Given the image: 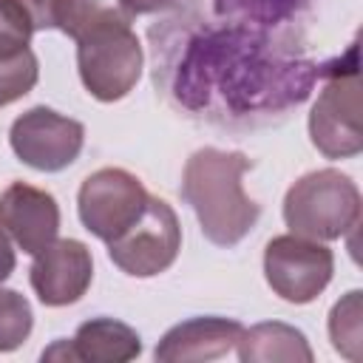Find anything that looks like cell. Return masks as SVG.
<instances>
[{
    "instance_id": "obj_12",
    "label": "cell",
    "mask_w": 363,
    "mask_h": 363,
    "mask_svg": "<svg viewBox=\"0 0 363 363\" xmlns=\"http://www.w3.org/2000/svg\"><path fill=\"white\" fill-rule=\"evenodd\" d=\"M244 326L233 318L201 315L170 326L156 343V360L162 363H201L224 357L241 337Z\"/></svg>"
},
{
    "instance_id": "obj_8",
    "label": "cell",
    "mask_w": 363,
    "mask_h": 363,
    "mask_svg": "<svg viewBox=\"0 0 363 363\" xmlns=\"http://www.w3.org/2000/svg\"><path fill=\"white\" fill-rule=\"evenodd\" d=\"M147 190L145 184L122 170V167H99L94 170L77 196V210L82 227L99 241H113L122 235L145 210Z\"/></svg>"
},
{
    "instance_id": "obj_4",
    "label": "cell",
    "mask_w": 363,
    "mask_h": 363,
    "mask_svg": "<svg viewBox=\"0 0 363 363\" xmlns=\"http://www.w3.org/2000/svg\"><path fill=\"white\" fill-rule=\"evenodd\" d=\"M142 43L130 20H108L77 40V68L85 91L99 102L128 96L142 77Z\"/></svg>"
},
{
    "instance_id": "obj_6",
    "label": "cell",
    "mask_w": 363,
    "mask_h": 363,
    "mask_svg": "<svg viewBox=\"0 0 363 363\" xmlns=\"http://www.w3.org/2000/svg\"><path fill=\"white\" fill-rule=\"evenodd\" d=\"M182 250V224L176 210L156 196H147L139 218L113 241H108L111 261L130 278H153L173 267Z\"/></svg>"
},
{
    "instance_id": "obj_9",
    "label": "cell",
    "mask_w": 363,
    "mask_h": 363,
    "mask_svg": "<svg viewBox=\"0 0 363 363\" xmlns=\"http://www.w3.org/2000/svg\"><path fill=\"white\" fill-rule=\"evenodd\" d=\"M9 142L23 164L40 173H60L82 153L85 128L82 122L62 116L54 108L37 105L11 122Z\"/></svg>"
},
{
    "instance_id": "obj_3",
    "label": "cell",
    "mask_w": 363,
    "mask_h": 363,
    "mask_svg": "<svg viewBox=\"0 0 363 363\" xmlns=\"http://www.w3.org/2000/svg\"><path fill=\"white\" fill-rule=\"evenodd\" d=\"M284 221L289 233L312 241L343 238L360 221V190L340 170H312L286 190Z\"/></svg>"
},
{
    "instance_id": "obj_1",
    "label": "cell",
    "mask_w": 363,
    "mask_h": 363,
    "mask_svg": "<svg viewBox=\"0 0 363 363\" xmlns=\"http://www.w3.org/2000/svg\"><path fill=\"white\" fill-rule=\"evenodd\" d=\"M323 65L281 51L258 23L233 20L187 40L170 94L190 111L227 122L286 111L309 96Z\"/></svg>"
},
{
    "instance_id": "obj_16",
    "label": "cell",
    "mask_w": 363,
    "mask_h": 363,
    "mask_svg": "<svg viewBox=\"0 0 363 363\" xmlns=\"http://www.w3.org/2000/svg\"><path fill=\"white\" fill-rule=\"evenodd\" d=\"M360 289L346 292L329 312V337L335 352L346 360H360L363 349V309H360Z\"/></svg>"
},
{
    "instance_id": "obj_17",
    "label": "cell",
    "mask_w": 363,
    "mask_h": 363,
    "mask_svg": "<svg viewBox=\"0 0 363 363\" xmlns=\"http://www.w3.org/2000/svg\"><path fill=\"white\" fill-rule=\"evenodd\" d=\"M34 329V312L26 295L0 286V352H14L28 340Z\"/></svg>"
},
{
    "instance_id": "obj_11",
    "label": "cell",
    "mask_w": 363,
    "mask_h": 363,
    "mask_svg": "<svg viewBox=\"0 0 363 363\" xmlns=\"http://www.w3.org/2000/svg\"><path fill=\"white\" fill-rule=\"evenodd\" d=\"M0 227L28 255L45 250L60 233V207L48 190L14 182L0 193Z\"/></svg>"
},
{
    "instance_id": "obj_10",
    "label": "cell",
    "mask_w": 363,
    "mask_h": 363,
    "mask_svg": "<svg viewBox=\"0 0 363 363\" xmlns=\"http://www.w3.org/2000/svg\"><path fill=\"white\" fill-rule=\"evenodd\" d=\"M28 278L45 306L77 303L94 281L91 250L77 238H54L45 250L34 255Z\"/></svg>"
},
{
    "instance_id": "obj_18",
    "label": "cell",
    "mask_w": 363,
    "mask_h": 363,
    "mask_svg": "<svg viewBox=\"0 0 363 363\" xmlns=\"http://www.w3.org/2000/svg\"><path fill=\"white\" fill-rule=\"evenodd\" d=\"M37 77H40V65L31 48L14 57H3L0 60V108L26 96L37 85Z\"/></svg>"
},
{
    "instance_id": "obj_21",
    "label": "cell",
    "mask_w": 363,
    "mask_h": 363,
    "mask_svg": "<svg viewBox=\"0 0 363 363\" xmlns=\"http://www.w3.org/2000/svg\"><path fill=\"white\" fill-rule=\"evenodd\" d=\"M14 264H17V258H14V250H11V241H9V235H6V230L0 227V284L14 272Z\"/></svg>"
},
{
    "instance_id": "obj_20",
    "label": "cell",
    "mask_w": 363,
    "mask_h": 363,
    "mask_svg": "<svg viewBox=\"0 0 363 363\" xmlns=\"http://www.w3.org/2000/svg\"><path fill=\"white\" fill-rule=\"evenodd\" d=\"M119 3H122V9H125L130 17H136V14H156V11H164V9L176 6L179 0H119Z\"/></svg>"
},
{
    "instance_id": "obj_19",
    "label": "cell",
    "mask_w": 363,
    "mask_h": 363,
    "mask_svg": "<svg viewBox=\"0 0 363 363\" xmlns=\"http://www.w3.org/2000/svg\"><path fill=\"white\" fill-rule=\"evenodd\" d=\"M57 3L60 0H17V6L28 14L34 31L57 28Z\"/></svg>"
},
{
    "instance_id": "obj_2",
    "label": "cell",
    "mask_w": 363,
    "mask_h": 363,
    "mask_svg": "<svg viewBox=\"0 0 363 363\" xmlns=\"http://www.w3.org/2000/svg\"><path fill=\"white\" fill-rule=\"evenodd\" d=\"M250 159L238 150L199 147L182 173V199L193 207L204 238L216 247H235L258 224L261 207L244 193Z\"/></svg>"
},
{
    "instance_id": "obj_13",
    "label": "cell",
    "mask_w": 363,
    "mask_h": 363,
    "mask_svg": "<svg viewBox=\"0 0 363 363\" xmlns=\"http://www.w3.org/2000/svg\"><path fill=\"white\" fill-rule=\"evenodd\" d=\"M142 354V337L133 326L116 318H91L79 323L71 340H57L43 352V360H85V363H128Z\"/></svg>"
},
{
    "instance_id": "obj_7",
    "label": "cell",
    "mask_w": 363,
    "mask_h": 363,
    "mask_svg": "<svg viewBox=\"0 0 363 363\" xmlns=\"http://www.w3.org/2000/svg\"><path fill=\"white\" fill-rule=\"evenodd\" d=\"M335 272V255L326 241H312L295 233L275 235L264 250V278L286 303L315 301Z\"/></svg>"
},
{
    "instance_id": "obj_14",
    "label": "cell",
    "mask_w": 363,
    "mask_h": 363,
    "mask_svg": "<svg viewBox=\"0 0 363 363\" xmlns=\"http://www.w3.org/2000/svg\"><path fill=\"white\" fill-rule=\"evenodd\" d=\"M235 349H238L241 363H275V360L309 363L315 357L306 335L281 320H267V323H255L244 329Z\"/></svg>"
},
{
    "instance_id": "obj_5",
    "label": "cell",
    "mask_w": 363,
    "mask_h": 363,
    "mask_svg": "<svg viewBox=\"0 0 363 363\" xmlns=\"http://www.w3.org/2000/svg\"><path fill=\"white\" fill-rule=\"evenodd\" d=\"M326 79L312 113H309V139L326 159H349L363 150L360 130V77H357V51L343 68V57L320 68Z\"/></svg>"
},
{
    "instance_id": "obj_15",
    "label": "cell",
    "mask_w": 363,
    "mask_h": 363,
    "mask_svg": "<svg viewBox=\"0 0 363 363\" xmlns=\"http://www.w3.org/2000/svg\"><path fill=\"white\" fill-rule=\"evenodd\" d=\"M108 20H133L119 0H60L57 3V28L71 40H79L94 26Z\"/></svg>"
}]
</instances>
